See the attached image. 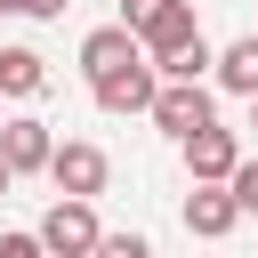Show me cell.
Returning <instances> with one entry per match:
<instances>
[{
    "mask_svg": "<svg viewBox=\"0 0 258 258\" xmlns=\"http://www.w3.org/2000/svg\"><path fill=\"white\" fill-rule=\"evenodd\" d=\"M105 177H113V153H105V145H89V137H64V145L48 153V185H56L64 202H97V194H105Z\"/></svg>",
    "mask_w": 258,
    "mask_h": 258,
    "instance_id": "4",
    "label": "cell"
},
{
    "mask_svg": "<svg viewBox=\"0 0 258 258\" xmlns=\"http://www.w3.org/2000/svg\"><path fill=\"white\" fill-rule=\"evenodd\" d=\"M97 258H153V242H145V234H105Z\"/></svg>",
    "mask_w": 258,
    "mask_h": 258,
    "instance_id": "14",
    "label": "cell"
},
{
    "mask_svg": "<svg viewBox=\"0 0 258 258\" xmlns=\"http://www.w3.org/2000/svg\"><path fill=\"white\" fill-rule=\"evenodd\" d=\"M16 8H24V16H64L73 0H16Z\"/></svg>",
    "mask_w": 258,
    "mask_h": 258,
    "instance_id": "16",
    "label": "cell"
},
{
    "mask_svg": "<svg viewBox=\"0 0 258 258\" xmlns=\"http://www.w3.org/2000/svg\"><path fill=\"white\" fill-rule=\"evenodd\" d=\"M177 153H185V177H194V185H226V177L242 169V137H234L226 121H210V129H194V137H185Z\"/></svg>",
    "mask_w": 258,
    "mask_h": 258,
    "instance_id": "5",
    "label": "cell"
},
{
    "mask_svg": "<svg viewBox=\"0 0 258 258\" xmlns=\"http://www.w3.org/2000/svg\"><path fill=\"white\" fill-rule=\"evenodd\" d=\"M8 8H16V0H0V16H8Z\"/></svg>",
    "mask_w": 258,
    "mask_h": 258,
    "instance_id": "19",
    "label": "cell"
},
{
    "mask_svg": "<svg viewBox=\"0 0 258 258\" xmlns=\"http://www.w3.org/2000/svg\"><path fill=\"white\" fill-rule=\"evenodd\" d=\"M121 24L137 32L145 64H161V56H177L185 40H202V16H194V0H121Z\"/></svg>",
    "mask_w": 258,
    "mask_h": 258,
    "instance_id": "1",
    "label": "cell"
},
{
    "mask_svg": "<svg viewBox=\"0 0 258 258\" xmlns=\"http://www.w3.org/2000/svg\"><path fill=\"white\" fill-rule=\"evenodd\" d=\"M226 194L242 202V218H258V161H250V153H242V169L226 177Z\"/></svg>",
    "mask_w": 258,
    "mask_h": 258,
    "instance_id": "13",
    "label": "cell"
},
{
    "mask_svg": "<svg viewBox=\"0 0 258 258\" xmlns=\"http://www.w3.org/2000/svg\"><path fill=\"white\" fill-rule=\"evenodd\" d=\"M129 64H145V48H137L129 24H97V32L81 40V73H89V89H97L105 73H129Z\"/></svg>",
    "mask_w": 258,
    "mask_h": 258,
    "instance_id": "7",
    "label": "cell"
},
{
    "mask_svg": "<svg viewBox=\"0 0 258 258\" xmlns=\"http://www.w3.org/2000/svg\"><path fill=\"white\" fill-rule=\"evenodd\" d=\"M8 185H16V169H8V161H0V194H8Z\"/></svg>",
    "mask_w": 258,
    "mask_h": 258,
    "instance_id": "17",
    "label": "cell"
},
{
    "mask_svg": "<svg viewBox=\"0 0 258 258\" xmlns=\"http://www.w3.org/2000/svg\"><path fill=\"white\" fill-rule=\"evenodd\" d=\"M40 89H48V56L24 48V40H8V48H0V97L24 105V97H40Z\"/></svg>",
    "mask_w": 258,
    "mask_h": 258,
    "instance_id": "10",
    "label": "cell"
},
{
    "mask_svg": "<svg viewBox=\"0 0 258 258\" xmlns=\"http://www.w3.org/2000/svg\"><path fill=\"white\" fill-rule=\"evenodd\" d=\"M48 153H56V137H48L40 113H8V121H0V161H8L16 177H32V169L48 177Z\"/></svg>",
    "mask_w": 258,
    "mask_h": 258,
    "instance_id": "6",
    "label": "cell"
},
{
    "mask_svg": "<svg viewBox=\"0 0 258 258\" xmlns=\"http://www.w3.org/2000/svg\"><path fill=\"white\" fill-rule=\"evenodd\" d=\"M242 226V202L226 194V185H194L185 194V234H202V242H226Z\"/></svg>",
    "mask_w": 258,
    "mask_h": 258,
    "instance_id": "9",
    "label": "cell"
},
{
    "mask_svg": "<svg viewBox=\"0 0 258 258\" xmlns=\"http://www.w3.org/2000/svg\"><path fill=\"white\" fill-rule=\"evenodd\" d=\"M32 234H40V250H48V258H97V242H105L97 202H64V194L40 210V226H32Z\"/></svg>",
    "mask_w": 258,
    "mask_h": 258,
    "instance_id": "2",
    "label": "cell"
},
{
    "mask_svg": "<svg viewBox=\"0 0 258 258\" xmlns=\"http://www.w3.org/2000/svg\"><path fill=\"white\" fill-rule=\"evenodd\" d=\"M210 64H218V48H210V40H185V48L161 56L153 73H161V81H210Z\"/></svg>",
    "mask_w": 258,
    "mask_h": 258,
    "instance_id": "12",
    "label": "cell"
},
{
    "mask_svg": "<svg viewBox=\"0 0 258 258\" xmlns=\"http://www.w3.org/2000/svg\"><path fill=\"white\" fill-rule=\"evenodd\" d=\"M153 89H161V73L153 64H129V73H105L89 97H97V113H153Z\"/></svg>",
    "mask_w": 258,
    "mask_h": 258,
    "instance_id": "8",
    "label": "cell"
},
{
    "mask_svg": "<svg viewBox=\"0 0 258 258\" xmlns=\"http://www.w3.org/2000/svg\"><path fill=\"white\" fill-rule=\"evenodd\" d=\"M250 129H258V97H250Z\"/></svg>",
    "mask_w": 258,
    "mask_h": 258,
    "instance_id": "18",
    "label": "cell"
},
{
    "mask_svg": "<svg viewBox=\"0 0 258 258\" xmlns=\"http://www.w3.org/2000/svg\"><path fill=\"white\" fill-rule=\"evenodd\" d=\"M0 258H48L40 234H0Z\"/></svg>",
    "mask_w": 258,
    "mask_h": 258,
    "instance_id": "15",
    "label": "cell"
},
{
    "mask_svg": "<svg viewBox=\"0 0 258 258\" xmlns=\"http://www.w3.org/2000/svg\"><path fill=\"white\" fill-rule=\"evenodd\" d=\"M210 73H218V89H226V97H242V105H250V97H258V32H242V40H226Z\"/></svg>",
    "mask_w": 258,
    "mask_h": 258,
    "instance_id": "11",
    "label": "cell"
},
{
    "mask_svg": "<svg viewBox=\"0 0 258 258\" xmlns=\"http://www.w3.org/2000/svg\"><path fill=\"white\" fill-rule=\"evenodd\" d=\"M0 121H8V113H0Z\"/></svg>",
    "mask_w": 258,
    "mask_h": 258,
    "instance_id": "20",
    "label": "cell"
},
{
    "mask_svg": "<svg viewBox=\"0 0 258 258\" xmlns=\"http://www.w3.org/2000/svg\"><path fill=\"white\" fill-rule=\"evenodd\" d=\"M210 121H218V89H210V81H161V89H153V129H161V137L185 145V137L210 129Z\"/></svg>",
    "mask_w": 258,
    "mask_h": 258,
    "instance_id": "3",
    "label": "cell"
}]
</instances>
